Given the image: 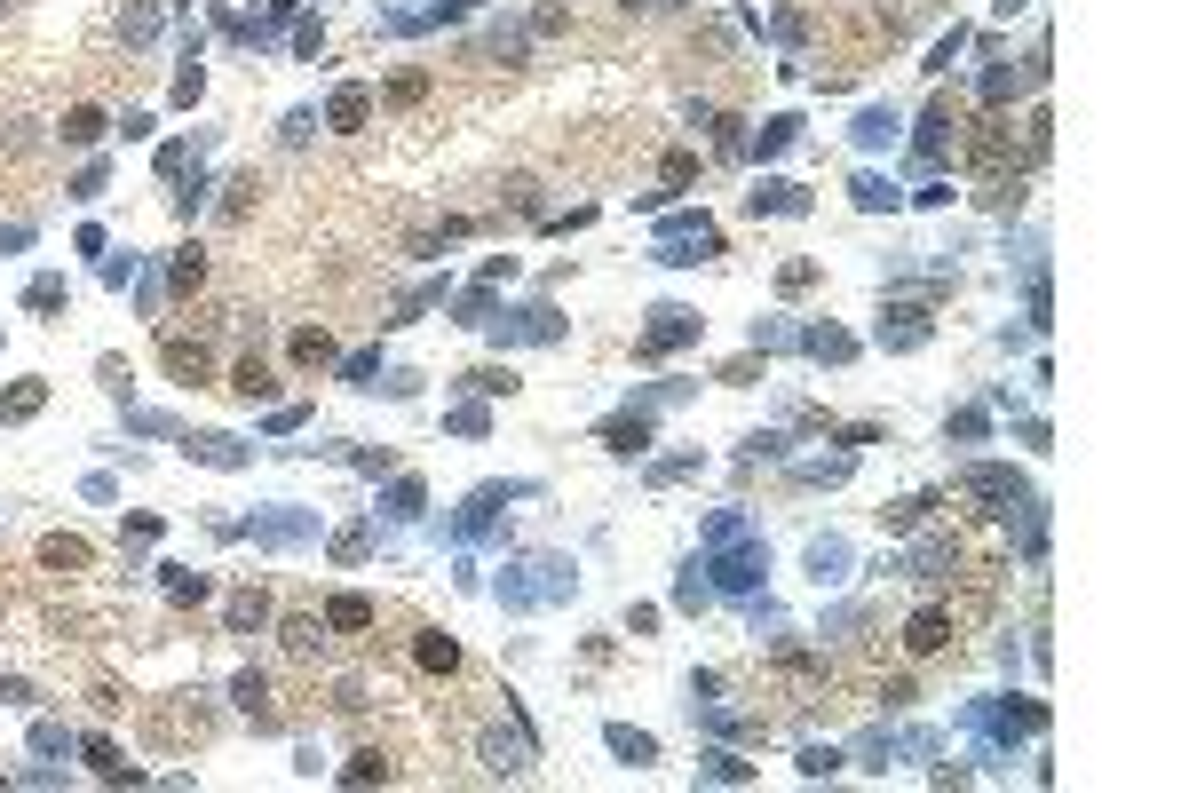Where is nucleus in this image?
Listing matches in <instances>:
<instances>
[{
  "label": "nucleus",
  "instance_id": "obj_1",
  "mask_svg": "<svg viewBox=\"0 0 1189 793\" xmlns=\"http://www.w3.org/2000/svg\"><path fill=\"white\" fill-rule=\"evenodd\" d=\"M698 334H706V318H698V310L658 302V310H650V326H643V357H666V349H682V341H698Z\"/></svg>",
  "mask_w": 1189,
  "mask_h": 793
},
{
  "label": "nucleus",
  "instance_id": "obj_2",
  "mask_svg": "<svg viewBox=\"0 0 1189 793\" xmlns=\"http://www.w3.org/2000/svg\"><path fill=\"white\" fill-rule=\"evenodd\" d=\"M960 484H968L975 500H1007V508H1031L1023 476H1015V468H999V460H975V468H960Z\"/></svg>",
  "mask_w": 1189,
  "mask_h": 793
},
{
  "label": "nucleus",
  "instance_id": "obj_3",
  "mask_svg": "<svg viewBox=\"0 0 1189 793\" xmlns=\"http://www.w3.org/2000/svg\"><path fill=\"white\" fill-rule=\"evenodd\" d=\"M944 643H952V611H944V603H920V611H912V627H904V651H912V659H928V651H944Z\"/></svg>",
  "mask_w": 1189,
  "mask_h": 793
},
{
  "label": "nucleus",
  "instance_id": "obj_4",
  "mask_svg": "<svg viewBox=\"0 0 1189 793\" xmlns=\"http://www.w3.org/2000/svg\"><path fill=\"white\" fill-rule=\"evenodd\" d=\"M484 770H492V778H524V770H532V746H524L516 730H484Z\"/></svg>",
  "mask_w": 1189,
  "mask_h": 793
},
{
  "label": "nucleus",
  "instance_id": "obj_5",
  "mask_svg": "<svg viewBox=\"0 0 1189 793\" xmlns=\"http://www.w3.org/2000/svg\"><path fill=\"white\" fill-rule=\"evenodd\" d=\"M920 341H928V310L896 302V310L880 318V349H920Z\"/></svg>",
  "mask_w": 1189,
  "mask_h": 793
},
{
  "label": "nucleus",
  "instance_id": "obj_6",
  "mask_svg": "<svg viewBox=\"0 0 1189 793\" xmlns=\"http://www.w3.org/2000/svg\"><path fill=\"white\" fill-rule=\"evenodd\" d=\"M754 215H801L809 199H801V183H785V175H769V183H754V199H746Z\"/></svg>",
  "mask_w": 1189,
  "mask_h": 793
},
{
  "label": "nucleus",
  "instance_id": "obj_7",
  "mask_svg": "<svg viewBox=\"0 0 1189 793\" xmlns=\"http://www.w3.org/2000/svg\"><path fill=\"white\" fill-rule=\"evenodd\" d=\"M603 738H611V754H619L627 770H650V762H658V738H650V730H627V722H611Z\"/></svg>",
  "mask_w": 1189,
  "mask_h": 793
},
{
  "label": "nucleus",
  "instance_id": "obj_8",
  "mask_svg": "<svg viewBox=\"0 0 1189 793\" xmlns=\"http://www.w3.org/2000/svg\"><path fill=\"white\" fill-rule=\"evenodd\" d=\"M603 445H611L619 460H635V453L650 445V421H643V413H619V421H603Z\"/></svg>",
  "mask_w": 1189,
  "mask_h": 793
},
{
  "label": "nucleus",
  "instance_id": "obj_9",
  "mask_svg": "<svg viewBox=\"0 0 1189 793\" xmlns=\"http://www.w3.org/2000/svg\"><path fill=\"white\" fill-rule=\"evenodd\" d=\"M801 349H809L817 365H849V357H857V341L841 334V326H809V334H801Z\"/></svg>",
  "mask_w": 1189,
  "mask_h": 793
},
{
  "label": "nucleus",
  "instance_id": "obj_10",
  "mask_svg": "<svg viewBox=\"0 0 1189 793\" xmlns=\"http://www.w3.org/2000/svg\"><path fill=\"white\" fill-rule=\"evenodd\" d=\"M191 460H207V468H246V445L222 437V429H207V437H191Z\"/></svg>",
  "mask_w": 1189,
  "mask_h": 793
},
{
  "label": "nucleus",
  "instance_id": "obj_11",
  "mask_svg": "<svg viewBox=\"0 0 1189 793\" xmlns=\"http://www.w3.org/2000/svg\"><path fill=\"white\" fill-rule=\"evenodd\" d=\"M40 564H48V571H88V540H72V532H48V540H40Z\"/></svg>",
  "mask_w": 1189,
  "mask_h": 793
},
{
  "label": "nucleus",
  "instance_id": "obj_12",
  "mask_svg": "<svg viewBox=\"0 0 1189 793\" xmlns=\"http://www.w3.org/2000/svg\"><path fill=\"white\" fill-rule=\"evenodd\" d=\"M48 405V381H16V389H0V421H32Z\"/></svg>",
  "mask_w": 1189,
  "mask_h": 793
},
{
  "label": "nucleus",
  "instance_id": "obj_13",
  "mask_svg": "<svg viewBox=\"0 0 1189 793\" xmlns=\"http://www.w3.org/2000/svg\"><path fill=\"white\" fill-rule=\"evenodd\" d=\"M230 698H238V706H246V714H254V722H262V730H270V722H278V714H270V682L254 675V667H246V675L230 682Z\"/></svg>",
  "mask_w": 1189,
  "mask_h": 793
},
{
  "label": "nucleus",
  "instance_id": "obj_14",
  "mask_svg": "<svg viewBox=\"0 0 1189 793\" xmlns=\"http://www.w3.org/2000/svg\"><path fill=\"white\" fill-rule=\"evenodd\" d=\"M365 112H373V96H365V88H341V96L325 104V119H333L341 135H357V127H365Z\"/></svg>",
  "mask_w": 1189,
  "mask_h": 793
},
{
  "label": "nucleus",
  "instance_id": "obj_15",
  "mask_svg": "<svg viewBox=\"0 0 1189 793\" xmlns=\"http://www.w3.org/2000/svg\"><path fill=\"white\" fill-rule=\"evenodd\" d=\"M849 571V540H809V579L825 587V579H841Z\"/></svg>",
  "mask_w": 1189,
  "mask_h": 793
},
{
  "label": "nucleus",
  "instance_id": "obj_16",
  "mask_svg": "<svg viewBox=\"0 0 1189 793\" xmlns=\"http://www.w3.org/2000/svg\"><path fill=\"white\" fill-rule=\"evenodd\" d=\"M413 659H421L429 675H452V667H460V643H452V635H436V627H429V635L413 643Z\"/></svg>",
  "mask_w": 1189,
  "mask_h": 793
},
{
  "label": "nucleus",
  "instance_id": "obj_17",
  "mask_svg": "<svg viewBox=\"0 0 1189 793\" xmlns=\"http://www.w3.org/2000/svg\"><path fill=\"white\" fill-rule=\"evenodd\" d=\"M928 508H936V492H912V500H888V508H880V524H888V532H912V524H928Z\"/></svg>",
  "mask_w": 1189,
  "mask_h": 793
},
{
  "label": "nucleus",
  "instance_id": "obj_18",
  "mask_svg": "<svg viewBox=\"0 0 1189 793\" xmlns=\"http://www.w3.org/2000/svg\"><path fill=\"white\" fill-rule=\"evenodd\" d=\"M167 373L175 381H207V349L199 341H167Z\"/></svg>",
  "mask_w": 1189,
  "mask_h": 793
},
{
  "label": "nucleus",
  "instance_id": "obj_19",
  "mask_svg": "<svg viewBox=\"0 0 1189 793\" xmlns=\"http://www.w3.org/2000/svg\"><path fill=\"white\" fill-rule=\"evenodd\" d=\"M325 627H341V635H357V627H373V603H365V595H333V611H325Z\"/></svg>",
  "mask_w": 1189,
  "mask_h": 793
},
{
  "label": "nucleus",
  "instance_id": "obj_20",
  "mask_svg": "<svg viewBox=\"0 0 1189 793\" xmlns=\"http://www.w3.org/2000/svg\"><path fill=\"white\" fill-rule=\"evenodd\" d=\"M698 778H714V786H746L754 762H738V754H698Z\"/></svg>",
  "mask_w": 1189,
  "mask_h": 793
},
{
  "label": "nucleus",
  "instance_id": "obj_21",
  "mask_svg": "<svg viewBox=\"0 0 1189 793\" xmlns=\"http://www.w3.org/2000/svg\"><path fill=\"white\" fill-rule=\"evenodd\" d=\"M944 135H952V104L936 96V104H928V119H920V159H936V151H944Z\"/></svg>",
  "mask_w": 1189,
  "mask_h": 793
},
{
  "label": "nucleus",
  "instance_id": "obj_22",
  "mask_svg": "<svg viewBox=\"0 0 1189 793\" xmlns=\"http://www.w3.org/2000/svg\"><path fill=\"white\" fill-rule=\"evenodd\" d=\"M262 619H270V595H262V587H254V595H230V627H238V635H254Z\"/></svg>",
  "mask_w": 1189,
  "mask_h": 793
},
{
  "label": "nucleus",
  "instance_id": "obj_23",
  "mask_svg": "<svg viewBox=\"0 0 1189 793\" xmlns=\"http://www.w3.org/2000/svg\"><path fill=\"white\" fill-rule=\"evenodd\" d=\"M96 135H104V112H96V104H72V112H64V143H96Z\"/></svg>",
  "mask_w": 1189,
  "mask_h": 793
},
{
  "label": "nucleus",
  "instance_id": "obj_24",
  "mask_svg": "<svg viewBox=\"0 0 1189 793\" xmlns=\"http://www.w3.org/2000/svg\"><path fill=\"white\" fill-rule=\"evenodd\" d=\"M857 143H896V104H872V112L857 119Z\"/></svg>",
  "mask_w": 1189,
  "mask_h": 793
},
{
  "label": "nucleus",
  "instance_id": "obj_25",
  "mask_svg": "<svg viewBox=\"0 0 1189 793\" xmlns=\"http://www.w3.org/2000/svg\"><path fill=\"white\" fill-rule=\"evenodd\" d=\"M849 476V453H833V460H801L793 468V484H841Z\"/></svg>",
  "mask_w": 1189,
  "mask_h": 793
},
{
  "label": "nucleus",
  "instance_id": "obj_26",
  "mask_svg": "<svg viewBox=\"0 0 1189 793\" xmlns=\"http://www.w3.org/2000/svg\"><path fill=\"white\" fill-rule=\"evenodd\" d=\"M857 207H865V215L896 207V183H888V175H857Z\"/></svg>",
  "mask_w": 1189,
  "mask_h": 793
},
{
  "label": "nucleus",
  "instance_id": "obj_27",
  "mask_svg": "<svg viewBox=\"0 0 1189 793\" xmlns=\"http://www.w3.org/2000/svg\"><path fill=\"white\" fill-rule=\"evenodd\" d=\"M230 389H238L246 405H254V397H270V365H254V357H246V365L230 373Z\"/></svg>",
  "mask_w": 1189,
  "mask_h": 793
},
{
  "label": "nucleus",
  "instance_id": "obj_28",
  "mask_svg": "<svg viewBox=\"0 0 1189 793\" xmlns=\"http://www.w3.org/2000/svg\"><path fill=\"white\" fill-rule=\"evenodd\" d=\"M841 762H849L841 746H801V778H833Z\"/></svg>",
  "mask_w": 1189,
  "mask_h": 793
},
{
  "label": "nucleus",
  "instance_id": "obj_29",
  "mask_svg": "<svg viewBox=\"0 0 1189 793\" xmlns=\"http://www.w3.org/2000/svg\"><path fill=\"white\" fill-rule=\"evenodd\" d=\"M341 778H349V786H373V778H389V754H373V746H365V754H349V770H341Z\"/></svg>",
  "mask_w": 1189,
  "mask_h": 793
},
{
  "label": "nucleus",
  "instance_id": "obj_30",
  "mask_svg": "<svg viewBox=\"0 0 1189 793\" xmlns=\"http://www.w3.org/2000/svg\"><path fill=\"white\" fill-rule=\"evenodd\" d=\"M793 135H801V119H785V112H777V119H761V159H777V151H785Z\"/></svg>",
  "mask_w": 1189,
  "mask_h": 793
},
{
  "label": "nucleus",
  "instance_id": "obj_31",
  "mask_svg": "<svg viewBox=\"0 0 1189 793\" xmlns=\"http://www.w3.org/2000/svg\"><path fill=\"white\" fill-rule=\"evenodd\" d=\"M167 595H175V603H199V595H207V571H167Z\"/></svg>",
  "mask_w": 1189,
  "mask_h": 793
},
{
  "label": "nucleus",
  "instance_id": "obj_32",
  "mask_svg": "<svg viewBox=\"0 0 1189 793\" xmlns=\"http://www.w3.org/2000/svg\"><path fill=\"white\" fill-rule=\"evenodd\" d=\"M286 651L310 659V651H318V619H286Z\"/></svg>",
  "mask_w": 1189,
  "mask_h": 793
},
{
  "label": "nucleus",
  "instance_id": "obj_33",
  "mask_svg": "<svg viewBox=\"0 0 1189 793\" xmlns=\"http://www.w3.org/2000/svg\"><path fill=\"white\" fill-rule=\"evenodd\" d=\"M325 357H333L325 334H294V365H325Z\"/></svg>",
  "mask_w": 1189,
  "mask_h": 793
},
{
  "label": "nucleus",
  "instance_id": "obj_34",
  "mask_svg": "<svg viewBox=\"0 0 1189 793\" xmlns=\"http://www.w3.org/2000/svg\"><path fill=\"white\" fill-rule=\"evenodd\" d=\"M960 48H968V32H960V24H952V32H944V40H936V56H928V72H952V56H960Z\"/></svg>",
  "mask_w": 1189,
  "mask_h": 793
},
{
  "label": "nucleus",
  "instance_id": "obj_35",
  "mask_svg": "<svg viewBox=\"0 0 1189 793\" xmlns=\"http://www.w3.org/2000/svg\"><path fill=\"white\" fill-rule=\"evenodd\" d=\"M421 96H429L421 72H397V80H389V104H421Z\"/></svg>",
  "mask_w": 1189,
  "mask_h": 793
},
{
  "label": "nucleus",
  "instance_id": "obj_36",
  "mask_svg": "<svg viewBox=\"0 0 1189 793\" xmlns=\"http://www.w3.org/2000/svg\"><path fill=\"white\" fill-rule=\"evenodd\" d=\"M199 278H207V254L183 246V254H175V286H199Z\"/></svg>",
  "mask_w": 1189,
  "mask_h": 793
},
{
  "label": "nucleus",
  "instance_id": "obj_37",
  "mask_svg": "<svg viewBox=\"0 0 1189 793\" xmlns=\"http://www.w3.org/2000/svg\"><path fill=\"white\" fill-rule=\"evenodd\" d=\"M777 286H785V294H809V286H817V262H785Z\"/></svg>",
  "mask_w": 1189,
  "mask_h": 793
},
{
  "label": "nucleus",
  "instance_id": "obj_38",
  "mask_svg": "<svg viewBox=\"0 0 1189 793\" xmlns=\"http://www.w3.org/2000/svg\"><path fill=\"white\" fill-rule=\"evenodd\" d=\"M24 302H32V310H64V278H32Z\"/></svg>",
  "mask_w": 1189,
  "mask_h": 793
},
{
  "label": "nucleus",
  "instance_id": "obj_39",
  "mask_svg": "<svg viewBox=\"0 0 1189 793\" xmlns=\"http://www.w3.org/2000/svg\"><path fill=\"white\" fill-rule=\"evenodd\" d=\"M983 429H991V413H975V405H968V413H952V421H944V437H983Z\"/></svg>",
  "mask_w": 1189,
  "mask_h": 793
},
{
  "label": "nucleus",
  "instance_id": "obj_40",
  "mask_svg": "<svg viewBox=\"0 0 1189 793\" xmlns=\"http://www.w3.org/2000/svg\"><path fill=\"white\" fill-rule=\"evenodd\" d=\"M199 88H207V72H199V64H183V72H175V104H199Z\"/></svg>",
  "mask_w": 1189,
  "mask_h": 793
},
{
  "label": "nucleus",
  "instance_id": "obj_41",
  "mask_svg": "<svg viewBox=\"0 0 1189 793\" xmlns=\"http://www.w3.org/2000/svg\"><path fill=\"white\" fill-rule=\"evenodd\" d=\"M857 754H865V770H888V762H896V738H865Z\"/></svg>",
  "mask_w": 1189,
  "mask_h": 793
},
{
  "label": "nucleus",
  "instance_id": "obj_42",
  "mask_svg": "<svg viewBox=\"0 0 1189 793\" xmlns=\"http://www.w3.org/2000/svg\"><path fill=\"white\" fill-rule=\"evenodd\" d=\"M690 175H698V159H690V151H674V159H666V191H682Z\"/></svg>",
  "mask_w": 1189,
  "mask_h": 793
},
{
  "label": "nucleus",
  "instance_id": "obj_43",
  "mask_svg": "<svg viewBox=\"0 0 1189 793\" xmlns=\"http://www.w3.org/2000/svg\"><path fill=\"white\" fill-rule=\"evenodd\" d=\"M468 381H476L484 397H500V389H516V373H500V365H484V373H468Z\"/></svg>",
  "mask_w": 1189,
  "mask_h": 793
},
{
  "label": "nucleus",
  "instance_id": "obj_44",
  "mask_svg": "<svg viewBox=\"0 0 1189 793\" xmlns=\"http://www.w3.org/2000/svg\"><path fill=\"white\" fill-rule=\"evenodd\" d=\"M674 603H682V611H698V603H706V587H698V564L682 571V587H674Z\"/></svg>",
  "mask_w": 1189,
  "mask_h": 793
},
{
  "label": "nucleus",
  "instance_id": "obj_45",
  "mask_svg": "<svg viewBox=\"0 0 1189 793\" xmlns=\"http://www.w3.org/2000/svg\"><path fill=\"white\" fill-rule=\"evenodd\" d=\"M999 8H1023V0H999Z\"/></svg>",
  "mask_w": 1189,
  "mask_h": 793
},
{
  "label": "nucleus",
  "instance_id": "obj_46",
  "mask_svg": "<svg viewBox=\"0 0 1189 793\" xmlns=\"http://www.w3.org/2000/svg\"><path fill=\"white\" fill-rule=\"evenodd\" d=\"M0 8H8V0H0Z\"/></svg>",
  "mask_w": 1189,
  "mask_h": 793
}]
</instances>
